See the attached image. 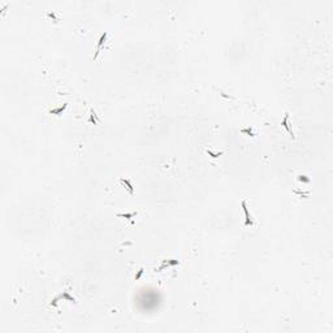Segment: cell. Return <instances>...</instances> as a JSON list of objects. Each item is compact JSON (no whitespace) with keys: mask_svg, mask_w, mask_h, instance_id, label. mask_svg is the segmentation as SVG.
<instances>
[{"mask_svg":"<svg viewBox=\"0 0 333 333\" xmlns=\"http://www.w3.org/2000/svg\"><path fill=\"white\" fill-rule=\"evenodd\" d=\"M60 299H68L69 302L76 303V298H73L72 295H69V292L65 290V292H62L61 294H59L57 297H55V298L51 301V306H52V307H56V306H57V302H59Z\"/></svg>","mask_w":333,"mask_h":333,"instance_id":"1","label":"cell"},{"mask_svg":"<svg viewBox=\"0 0 333 333\" xmlns=\"http://www.w3.org/2000/svg\"><path fill=\"white\" fill-rule=\"evenodd\" d=\"M120 182L123 183V185L126 187V190L129 191V194H134V189H133V186H132V183H130V181H129V180H125V178H121L120 180Z\"/></svg>","mask_w":333,"mask_h":333,"instance_id":"6","label":"cell"},{"mask_svg":"<svg viewBox=\"0 0 333 333\" xmlns=\"http://www.w3.org/2000/svg\"><path fill=\"white\" fill-rule=\"evenodd\" d=\"M107 37H108V33H107V31H104V33L101 34V37H100V39H99V42H98L96 52H95V55H94V60H96L98 55L100 53V50H101V47H103V44L105 43V41H107Z\"/></svg>","mask_w":333,"mask_h":333,"instance_id":"3","label":"cell"},{"mask_svg":"<svg viewBox=\"0 0 333 333\" xmlns=\"http://www.w3.org/2000/svg\"><path fill=\"white\" fill-rule=\"evenodd\" d=\"M177 264H180V262L178 260H176V259H169V260H164V263L160 265L159 267V269H158V272H162L164 268H167V267H171V265H177Z\"/></svg>","mask_w":333,"mask_h":333,"instance_id":"5","label":"cell"},{"mask_svg":"<svg viewBox=\"0 0 333 333\" xmlns=\"http://www.w3.org/2000/svg\"><path fill=\"white\" fill-rule=\"evenodd\" d=\"M143 271H144V269H143V268H139V271H138V273H137V275H135V280H139V279H141V276H142V273H143Z\"/></svg>","mask_w":333,"mask_h":333,"instance_id":"12","label":"cell"},{"mask_svg":"<svg viewBox=\"0 0 333 333\" xmlns=\"http://www.w3.org/2000/svg\"><path fill=\"white\" fill-rule=\"evenodd\" d=\"M241 133H245V134H249L250 137H255V133H254L253 128H244V129H241Z\"/></svg>","mask_w":333,"mask_h":333,"instance_id":"9","label":"cell"},{"mask_svg":"<svg viewBox=\"0 0 333 333\" xmlns=\"http://www.w3.org/2000/svg\"><path fill=\"white\" fill-rule=\"evenodd\" d=\"M117 216H119V217H125V219H132V217L137 216V211H135V212H132V213H117Z\"/></svg>","mask_w":333,"mask_h":333,"instance_id":"10","label":"cell"},{"mask_svg":"<svg viewBox=\"0 0 333 333\" xmlns=\"http://www.w3.org/2000/svg\"><path fill=\"white\" fill-rule=\"evenodd\" d=\"M207 154H208L211 158H213V159H216V158H219V156H221V155H224V152L223 151H220L219 152V154H215V152H212L211 150H207Z\"/></svg>","mask_w":333,"mask_h":333,"instance_id":"11","label":"cell"},{"mask_svg":"<svg viewBox=\"0 0 333 333\" xmlns=\"http://www.w3.org/2000/svg\"><path fill=\"white\" fill-rule=\"evenodd\" d=\"M241 206H242V208H244V212H245V216H246V220H245V226H253V225H254V221H253V219H251V216H250V213H249V210H247V204H246V201H242Z\"/></svg>","mask_w":333,"mask_h":333,"instance_id":"2","label":"cell"},{"mask_svg":"<svg viewBox=\"0 0 333 333\" xmlns=\"http://www.w3.org/2000/svg\"><path fill=\"white\" fill-rule=\"evenodd\" d=\"M66 107H68V104H62V107H59V108H55V109H50V113L51 115H57V116H60L62 112L65 111L66 109Z\"/></svg>","mask_w":333,"mask_h":333,"instance_id":"7","label":"cell"},{"mask_svg":"<svg viewBox=\"0 0 333 333\" xmlns=\"http://www.w3.org/2000/svg\"><path fill=\"white\" fill-rule=\"evenodd\" d=\"M90 112H91V116H90V119H89V123L96 125V113H95V111L91 108V109H90Z\"/></svg>","mask_w":333,"mask_h":333,"instance_id":"8","label":"cell"},{"mask_svg":"<svg viewBox=\"0 0 333 333\" xmlns=\"http://www.w3.org/2000/svg\"><path fill=\"white\" fill-rule=\"evenodd\" d=\"M289 113H285V116H284V119H283V121H281V125H283V126L286 129V130L289 132V134L292 135V138L294 139V132H293V129H292V126L290 125H289Z\"/></svg>","mask_w":333,"mask_h":333,"instance_id":"4","label":"cell"},{"mask_svg":"<svg viewBox=\"0 0 333 333\" xmlns=\"http://www.w3.org/2000/svg\"><path fill=\"white\" fill-rule=\"evenodd\" d=\"M47 16H48V17H52L53 20H55V22L57 21V18H56V16H55V13L52 12V13H51V12H48V13H47Z\"/></svg>","mask_w":333,"mask_h":333,"instance_id":"13","label":"cell"}]
</instances>
